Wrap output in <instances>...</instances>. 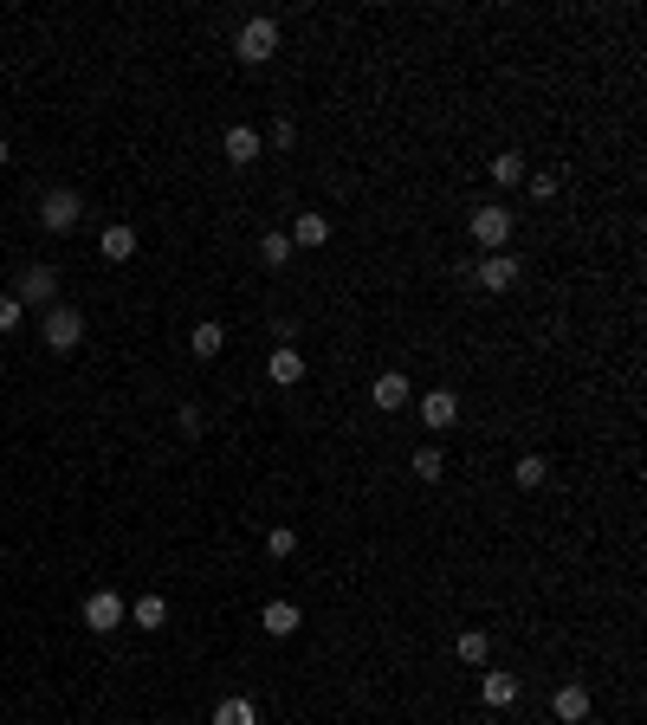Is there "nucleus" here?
I'll return each instance as SVG.
<instances>
[{"label":"nucleus","mask_w":647,"mask_h":725,"mask_svg":"<svg viewBox=\"0 0 647 725\" xmlns=\"http://www.w3.org/2000/svg\"><path fill=\"white\" fill-rule=\"evenodd\" d=\"M78 221H85V195H78V188H46V195H39V227H46V234H72Z\"/></svg>","instance_id":"1"},{"label":"nucleus","mask_w":647,"mask_h":725,"mask_svg":"<svg viewBox=\"0 0 647 725\" xmlns=\"http://www.w3.org/2000/svg\"><path fill=\"white\" fill-rule=\"evenodd\" d=\"M233 52H240L246 65H266L272 52H279V20H266V13H253V20L233 33Z\"/></svg>","instance_id":"2"},{"label":"nucleus","mask_w":647,"mask_h":725,"mask_svg":"<svg viewBox=\"0 0 647 725\" xmlns=\"http://www.w3.org/2000/svg\"><path fill=\"white\" fill-rule=\"evenodd\" d=\"M13 298H20V311H46V305H59V272H52V266H26V272H20V285H13Z\"/></svg>","instance_id":"3"},{"label":"nucleus","mask_w":647,"mask_h":725,"mask_svg":"<svg viewBox=\"0 0 647 725\" xmlns=\"http://www.w3.org/2000/svg\"><path fill=\"white\" fill-rule=\"evenodd\" d=\"M39 331H46V344H52V350H78V344H85V311H72V305H46Z\"/></svg>","instance_id":"4"},{"label":"nucleus","mask_w":647,"mask_h":725,"mask_svg":"<svg viewBox=\"0 0 647 725\" xmlns=\"http://www.w3.org/2000/svg\"><path fill=\"white\" fill-rule=\"evenodd\" d=\"M512 227H518V214H512V208H473V240L486 246V253H505Z\"/></svg>","instance_id":"5"},{"label":"nucleus","mask_w":647,"mask_h":725,"mask_svg":"<svg viewBox=\"0 0 647 725\" xmlns=\"http://www.w3.org/2000/svg\"><path fill=\"white\" fill-rule=\"evenodd\" d=\"M123 615H130V609H123V596H117V590H91V596H85V628H91V635H110V628H123Z\"/></svg>","instance_id":"6"},{"label":"nucleus","mask_w":647,"mask_h":725,"mask_svg":"<svg viewBox=\"0 0 647 725\" xmlns=\"http://www.w3.org/2000/svg\"><path fill=\"white\" fill-rule=\"evenodd\" d=\"M473 279L486 285V292H512V285H518V259H512V253H486V259L473 266Z\"/></svg>","instance_id":"7"},{"label":"nucleus","mask_w":647,"mask_h":725,"mask_svg":"<svg viewBox=\"0 0 647 725\" xmlns=\"http://www.w3.org/2000/svg\"><path fill=\"white\" fill-rule=\"evenodd\" d=\"M369 402H376L382 415L408 408V376H402V369H382V376H376V389H369Z\"/></svg>","instance_id":"8"},{"label":"nucleus","mask_w":647,"mask_h":725,"mask_svg":"<svg viewBox=\"0 0 647 725\" xmlns=\"http://www.w3.org/2000/svg\"><path fill=\"white\" fill-rule=\"evenodd\" d=\"M421 421H428V434H447L453 421H460V402H453V389H434L428 402H421Z\"/></svg>","instance_id":"9"},{"label":"nucleus","mask_w":647,"mask_h":725,"mask_svg":"<svg viewBox=\"0 0 647 725\" xmlns=\"http://www.w3.org/2000/svg\"><path fill=\"white\" fill-rule=\"evenodd\" d=\"M298 622H305V615H298V603H285V596H279V603H266V609H259V628H266V635H298Z\"/></svg>","instance_id":"10"},{"label":"nucleus","mask_w":647,"mask_h":725,"mask_svg":"<svg viewBox=\"0 0 647 725\" xmlns=\"http://www.w3.org/2000/svg\"><path fill=\"white\" fill-rule=\"evenodd\" d=\"M285 240H292V253H298V246H305V253H311V246H324L330 240V221H324V214H298V221H292V234H285Z\"/></svg>","instance_id":"11"},{"label":"nucleus","mask_w":647,"mask_h":725,"mask_svg":"<svg viewBox=\"0 0 647 725\" xmlns=\"http://www.w3.org/2000/svg\"><path fill=\"white\" fill-rule=\"evenodd\" d=\"M550 713H557L563 725H583V719H589V687H557Z\"/></svg>","instance_id":"12"},{"label":"nucleus","mask_w":647,"mask_h":725,"mask_svg":"<svg viewBox=\"0 0 647 725\" xmlns=\"http://www.w3.org/2000/svg\"><path fill=\"white\" fill-rule=\"evenodd\" d=\"M259 149H266V136H259V130H246V123H233V130H227V162H240V169H246Z\"/></svg>","instance_id":"13"},{"label":"nucleus","mask_w":647,"mask_h":725,"mask_svg":"<svg viewBox=\"0 0 647 725\" xmlns=\"http://www.w3.org/2000/svg\"><path fill=\"white\" fill-rule=\"evenodd\" d=\"M266 376H272V382H285V389H292V382H305V357H298L292 344H279V350H272V363H266Z\"/></svg>","instance_id":"14"},{"label":"nucleus","mask_w":647,"mask_h":725,"mask_svg":"<svg viewBox=\"0 0 647 725\" xmlns=\"http://www.w3.org/2000/svg\"><path fill=\"white\" fill-rule=\"evenodd\" d=\"M98 253L110 259V266H123V259H136V227H104Z\"/></svg>","instance_id":"15"},{"label":"nucleus","mask_w":647,"mask_h":725,"mask_svg":"<svg viewBox=\"0 0 647 725\" xmlns=\"http://www.w3.org/2000/svg\"><path fill=\"white\" fill-rule=\"evenodd\" d=\"M453 654H460L466 667H486V654H492V635H486V628H466V635L453 641Z\"/></svg>","instance_id":"16"},{"label":"nucleus","mask_w":647,"mask_h":725,"mask_svg":"<svg viewBox=\"0 0 647 725\" xmlns=\"http://www.w3.org/2000/svg\"><path fill=\"white\" fill-rule=\"evenodd\" d=\"M479 700L486 706H512L518 700V674H486L479 680Z\"/></svg>","instance_id":"17"},{"label":"nucleus","mask_w":647,"mask_h":725,"mask_svg":"<svg viewBox=\"0 0 647 725\" xmlns=\"http://www.w3.org/2000/svg\"><path fill=\"white\" fill-rule=\"evenodd\" d=\"M188 344H195V357H220V344H227V331H220L214 318H201L195 331H188Z\"/></svg>","instance_id":"18"},{"label":"nucleus","mask_w":647,"mask_h":725,"mask_svg":"<svg viewBox=\"0 0 647 725\" xmlns=\"http://www.w3.org/2000/svg\"><path fill=\"white\" fill-rule=\"evenodd\" d=\"M486 169H492V182H499V188H512V182H525V156H518V149H505V156H492V162H486Z\"/></svg>","instance_id":"19"},{"label":"nucleus","mask_w":647,"mask_h":725,"mask_svg":"<svg viewBox=\"0 0 647 725\" xmlns=\"http://www.w3.org/2000/svg\"><path fill=\"white\" fill-rule=\"evenodd\" d=\"M259 259H266L272 272H279V266H292V240H285L279 227H272V234H259Z\"/></svg>","instance_id":"20"},{"label":"nucleus","mask_w":647,"mask_h":725,"mask_svg":"<svg viewBox=\"0 0 647 725\" xmlns=\"http://www.w3.org/2000/svg\"><path fill=\"white\" fill-rule=\"evenodd\" d=\"M214 725H259V706L253 700H220L214 706Z\"/></svg>","instance_id":"21"},{"label":"nucleus","mask_w":647,"mask_h":725,"mask_svg":"<svg viewBox=\"0 0 647 725\" xmlns=\"http://www.w3.org/2000/svg\"><path fill=\"white\" fill-rule=\"evenodd\" d=\"M408 467H415V480H440V473H447V454H440V447H415V460H408Z\"/></svg>","instance_id":"22"},{"label":"nucleus","mask_w":647,"mask_h":725,"mask_svg":"<svg viewBox=\"0 0 647 725\" xmlns=\"http://www.w3.org/2000/svg\"><path fill=\"white\" fill-rule=\"evenodd\" d=\"M130 622L162 628V622H169V603H162V596H136V603H130Z\"/></svg>","instance_id":"23"},{"label":"nucleus","mask_w":647,"mask_h":725,"mask_svg":"<svg viewBox=\"0 0 647 725\" xmlns=\"http://www.w3.org/2000/svg\"><path fill=\"white\" fill-rule=\"evenodd\" d=\"M512 480H518V486H544V480H550V460H544V454H525V460L512 467Z\"/></svg>","instance_id":"24"},{"label":"nucleus","mask_w":647,"mask_h":725,"mask_svg":"<svg viewBox=\"0 0 647 725\" xmlns=\"http://www.w3.org/2000/svg\"><path fill=\"white\" fill-rule=\"evenodd\" d=\"M175 428H182L188 441H201V428H208V415H201V408L188 402V408H175Z\"/></svg>","instance_id":"25"},{"label":"nucleus","mask_w":647,"mask_h":725,"mask_svg":"<svg viewBox=\"0 0 647 725\" xmlns=\"http://www.w3.org/2000/svg\"><path fill=\"white\" fill-rule=\"evenodd\" d=\"M266 551H272V557H292V551H298V531H292V525L266 531Z\"/></svg>","instance_id":"26"},{"label":"nucleus","mask_w":647,"mask_h":725,"mask_svg":"<svg viewBox=\"0 0 647 725\" xmlns=\"http://www.w3.org/2000/svg\"><path fill=\"white\" fill-rule=\"evenodd\" d=\"M266 143H272V149H292V143H298V130H292V117H279V123H272V130H266Z\"/></svg>","instance_id":"27"},{"label":"nucleus","mask_w":647,"mask_h":725,"mask_svg":"<svg viewBox=\"0 0 647 725\" xmlns=\"http://www.w3.org/2000/svg\"><path fill=\"white\" fill-rule=\"evenodd\" d=\"M20 318H26V311H20V298H13V292H0V331H13Z\"/></svg>","instance_id":"28"},{"label":"nucleus","mask_w":647,"mask_h":725,"mask_svg":"<svg viewBox=\"0 0 647 725\" xmlns=\"http://www.w3.org/2000/svg\"><path fill=\"white\" fill-rule=\"evenodd\" d=\"M550 195H557V175L538 169V175H531V201H550Z\"/></svg>","instance_id":"29"},{"label":"nucleus","mask_w":647,"mask_h":725,"mask_svg":"<svg viewBox=\"0 0 647 725\" xmlns=\"http://www.w3.org/2000/svg\"><path fill=\"white\" fill-rule=\"evenodd\" d=\"M0 169H7V136H0Z\"/></svg>","instance_id":"30"}]
</instances>
